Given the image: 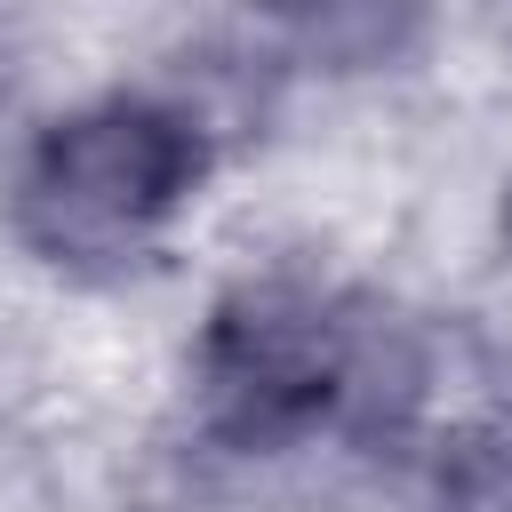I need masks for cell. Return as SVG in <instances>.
Instances as JSON below:
<instances>
[{"instance_id": "2", "label": "cell", "mask_w": 512, "mask_h": 512, "mask_svg": "<svg viewBox=\"0 0 512 512\" xmlns=\"http://www.w3.org/2000/svg\"><path fill=\"white\" fill-rule=\"evenodd\" d=\"M216 384H224V400L248 424H288V416L320 408V392H328V344L296 312H248V320L224 328Z\"/></svg>"}, {"instance_id": "1", "label": "cell", "mask_w": 512, "mask_h": 512, "mask_svg": "<svg viewBox=\"0 0 512 512\" xmlns=\"http://www.w3.org/2000/svg\"><path fill=\"white\" fill-rule=\"evenodd\" d=\"M192 168L200 144L176 112L104 104L40 136L16 184V216L48 256H120L192 192Z\"/></svg>"}]
</instances>
